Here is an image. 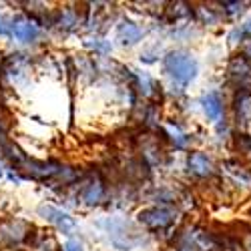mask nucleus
<instances>
[{
	"instance_id": "obj_1",
	"label": "nucleus",
	"mask_w": 251,
	"mask_h": 251,
	"mask_svg": "<svg viewBox=\"0 0 251 251\" xmlns=\"http://www.w3.org/2000/svg\"><path fill=\"white\" fill-rule=\"evenodd\" d=\"M99 225L107 229L111 243L117 249H133L135 245L143 243V237L137 235L133 225L127 223L125 219H107V221H99Z\"/></svg>"
},
{
	"instance_id": "obj_2",
	"label": "nucleus",
	"mask_w": 251,
	"mask_h": 251,
	"mask_svg": "<svg viewBox=\"0 0 251 251\" xmlns=\"http://www.w3.org/2000/svg\"><path fill=\"white\" fill-rule=\"evenodd\" d=\"M165 69L177 82L181 85H189V82L197 76V60L187 54V52H171L165 56Z\"/></svg>"
},
{
	"instance_id": "obj_3",
	"label": "nucleus",
	"mask_w": 251,
	"mask_h": 251,
	"mask_svg": "<svg viewBox=\"0 0 251 251\" xmlns=\"http://www.w3.org/2000/svg\"><path fill=\"white\" fill-rule=\"evenodd\" d=\"M139 221L151 229H165L167 225H171L175 221V211L173 209H165V207L143 209L139 213Z\"/></svg>"
},
{
	"instance_id": "obj_4",
	"label": "nucleus",
	"mask_w": 251,
	"mask_h": 251,
	"mask_svg": "<svg viewBox=\"0 0 251 251\" xmlns=\"http://www.w3.org/2000/svg\"><path fill=\"white\" fill-rule=\"evenodd\" d=\"M18 167H25L26 171V177H32V179H52V177H58L62 173L65 167H60L58 163L54 161H25L20 163Z\"/></svg>"
},
{
	"instance_id": "obj_5",
	"label": "nucleus",
	"mask_w": 251,
	"mask_h": 251,
	"mask_svg": "<svg viewBox=\"0 0 251 251\" xmlns=\"http://www.w3.org/2000/svg\"><path fill=\"white\" fill-rule=\"evenodd\" d=\"M30 225L26 221H6L0 225V239L14 245V243H20V241H25L30 233Z\"/></svg>"
},
{
	"instance_id": "obj_6",
	"label": "nucleus",
	"mask_w": 251,
	"mask_h": 251,
	"mask_svg": "<svg viewBox=\"0 0 251 251\" xmlns=\"http://www.w3.org/2000/svg\"><path fill=\"white\" fill-rule=\"evenodd\" d=\"M12 36L20 43H34L38 38V28L30 18L18 16L12 20Z\"/></svg>"
},
{
	"instance_id": "obj_7",
	"label": "nucleus",
	"mask_w": 251,
	"mask_h": 251,
	"mask_svg": "<svg viewBox=\"0 0 251 251\" xmlns=\"http://www.w3.org/2000/svg\"><path fill=\"white\" fill-rule=\"evenodd\" d=\"M38 213L43 215L45 219L52 221L58 229H62V233H69L71 229H75V219H73L69 213L60 211V209H54V207H50V205H43V207L38 209Z\"/></svg>"
},
{
	"instance_id": "obj_8",
	"label": "nucleus",
	"mask_w": 251,
	"mask_h": 251,
	"mask_svg": "<svg viewBox=\"0 0 251 251\" xmlns=\"http://www.w3.org/2000/svg\"><path fill=\"white\" fill-rule=\"evenodd\" d=\"M104 193H107V187H104V181L97 175V177L87 185L85 193H82V201H85L87 205H99V203L102 201Z\"/></svg>"
},
{
	"instance_id": "obj_9",
	"label": "nucleus",
	"mask_w": 251,
	"mask_h": 251,
	"mask_svg": "<svg viewBox=\"0 0 251 251\" xmlns=\"http://www.w3.org/2000/svg\"><path fill=\"white\" fill-rule=\"evenodd\" d=\"M117 32H119V38H121L123 45H135L143 36L141 28L137 25H133L131 20H121L119 26H117Z\"/></svg>"
},
{
	"instance_id": "obj_10",
	"label": "nucleus",
	"mask_w": 251,
	"mask_h": 251,
	"mask_svg": "<svg viewBox=\"0 0 251 251\" xmlns=\"http://www.w3.org/2000/svg\"><path fill=\"white\" fill-rule=\"evenodd\" d=\"M187 163H189V169L199 177H207V175H211V171H213L211 161H209L205 155H201V153L189 155V161Z\"/></svg>"
},
{
	"instance_id": "obj_11",
	"label": "nucleus",
	"mask_w": 251,
	"mask_h": 251,
	"mask_svg": "<svg viewBox=\"0 0 251 251\" xmlns=\"http://www.w3.org/2000/svg\"><path fill=\"white\" fill-rule=\"evenodd\" d=\"M203 109H205V115L211 119V121H219L221 117V100H219V95L217 93H209L203 97Z\"/></svg>"
},
{
	"instance_id": "obj_12",
	"label": "nucleus",
	"mask_w": 251,
	"mask_h": 251,
	"mask_svg": "<svg viewBox=\"0 0 251 251\" xmlns=\"http://www.w3.org/2000/svg\"><path fill=\"white\" fill-rule=\"evenodd\" d=\"M56 25L62 28V30H73L76 25H78V16H76V12H73V10H67V12H62L60 16H58V20H56Z\"/></svg>"
},
{
	"instance_id": "obj_13",
	"label": "nucleus",
	"mask_w": 251,
	"mask_h": 251,
	"mask_svg": "<svg viewBox=\"0 0 251 251\" xmlns=\"http://www.w3.org/2000/svg\"><path fill=\"white\" fill-rule=\"evenodd\" d=\"M87 47H93L97 52L104 54V52H111V45L109 43H102V40H95V43H87Z\"/></svg>"
},
{
	"instance_id": "obj_14",
	"label": "nucleus",
	"mask_w": 251,
	"mask_h": 251,
	"mask_svg": "<svg viewBox=\"0 0 251 251\" xmlns=\"http://www.w3.org/2000/svg\"><path fill=\"white\" fill-rule=\"evenodd\" d=\"M12 32V23L6 18V16H2L0 14V36H4V34H10Z\"/></svg>"
},
{
	"instance_id": "obj_15",
	"label": "nucleus",
	"mask_w": 251,
	"mask_h": 251,
	"mask_svg": "<svg viewBox=\"0 0 251 251\" xmlns=\"http://www.w3.org/2000/svg\"><path fill=\"white\" fill-rule=\"evenodd\" d=\"M169 129H171V135H173V141H175V143L179 145V147H183V145L187 143V139H185V135H183V133H181V131H179L177 127H173V125H171V127H169Z\"/></svg>"
},
{
	"instance_id": "obj_16",
	"label": "nucleus",
	"mask_w": 251,
	"mask_h": 251,
	"mask_svg": "<svg viewBox=\"0 0 251 251\" xmlns=\"http://www.w3.org/2000/svg\"><path fill=\"white\" fill-rule=\"evenodd\" d=\"M139 80H141V85H143V93H145V95H149V93H151V78L143 73V75L139 76Z\"/></svg>"
},
{
	"instance_id": "obj_17",
	"label": "nucleus",
	"mask_w": 251,
	"mask_h": 251,
	"mask_svg": "<svg viewBox=\"0 0 251 251\" xmlns=\"http://www.w3.org/2000/svg\"><path fill=\"white\" fill-rule=\"evenodd\" d=\"M65 249L67 251H82V243L76 241V239H69L67 245H65Z\"/></svg>"
},
{
	"instance_id": "obj_18",
	"label": "nucleus",
	"mask_w": 251,
	"mask_h": 251,
	"mask_svg": "<svg viewBox=\"0 0 251 251\" xmlns=\"http://www.w3.org/2000/svg\"><path fill=\"white\" fill-rule=\"evenodd\" d=\"M243 30L251 34V20H247V23H245V26H243Z\"/></svg>"
},
{
	"instance_id": "obj_19",
	"label": "nucleus",
	"mask_w": 251,
	"mask_h": 251,
	"mask_svg": "<svg viewBox=\"0 0 251 251\" xmlns=\"http://www.w3.org/2000/svg\"><path fill=\"white\" fill-rule=\"evenodd\" d=\"M8 177H10L12 181H16V183H20V177H18V175H14V173H8Z\"/></svg>"
},
{
	"instance_id": "obj_20",
	"label": "nucleus",
	"mask_w": 251,
	"mask_h": 251,
	"mask_svg": "<svg viewBox=\"0 0 251 251\" xmlns=\"http://www.w3.org/2000/svg\"><path fill=\"white\" fill-rule=\"evenodd\" d=\"M4 175V171H2V165H0V177H2Z\"/></svg>"
},
{
	"instance_id": "obj_21",
	"label": "nucleus",
	"mask_w": 251,
	"mask_h": 251,
	"mask_svg": "<svg viewBox=\"0 0 251 251\" xmlns=\"http://www.w3.org/2000/svg\"><path fill=\"white\" fill-rule=\"evenodd\" d=\"M0 139H2V127H0Z\"/></svg>"
}]
</instances>
